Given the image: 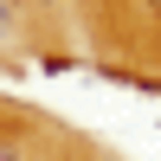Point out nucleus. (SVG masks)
Listing matches in <instances>:
<instances>
[{"label": "nucleus", "mask_w": 161, "mask_h": 161, "mask_svg": "<svg viewBox=\"0 0 161 161\" xmlns=\"http://www.w3.org/2000/svg\"><path fill=\"white\" fill-rule=\"evenodd\" d=\"M0 161H26V155H19V148H13V142H0Z\"/></svg>", "instance_id": "obj_1"}, {"label": "nucleus", "mask_w": 161, "mask_h": 161, "mask_svg": "<svg viewBox=\"0 0 161 161\" xmlns=\"http://www.w3.org/2000/svg\"><path fill=\"white\" fill-rule=\"evenodd\" d=\"M148 13H155V19H161V0H148Z\"/></svg>", "instance_id": "obj_2"}]
</instances>
